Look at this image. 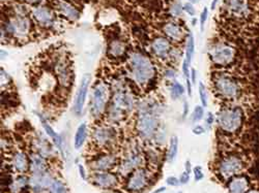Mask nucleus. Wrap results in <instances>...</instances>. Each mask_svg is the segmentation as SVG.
<instances>
[{"instance_id": "f257e3e1", "label": "nucleus", "mask_w": 259, "mask_h": 193, "mask_svg": "<svg viewBox=\"0 0 259 193\" xmlns=\"http://www.w3.org/2000/svg\"><path fill=\"white\" fill-rule=\"evenodd\" d=\"M128 73L133 81L139 85H145L154 80L156 68L149 58L141 53H132L128 59Z\"/></svg>"}, {"instance_id": "f03ea898", "label": "nucleus", "mask_w": 259, "mask_h": 193, "mask_svg": "<svg viewBox=\"0 0 259 193\" xmlns=\"http://www.w3.org/2000/svg\"><path fill=\"white\" fill-rule=\"evenodd\" d=\"M215 122L223 133L227 135H235L244 126L245 111L240 105L227 106L218 112Z\"/></svg>"}, {"instance_id": "7ed1b4c3", "label": "nucleus", "mask_w": 259, "mask_h": 193, "mask_svg": "<svg viewBox=\"0 0 259 193\" xmlns=\"http://www.w3.org/2000/svg\"><path fill=\"white\" fill-rule=\"evenodd\" d=\"M213 88L220 98L224 100H235L243 93L241 82L227 74H218L213 78Z\"/></svg>"}, {"instance_id": "20e7f679", "label": "nucleus", "mask_w": 259, "mask_h": 193, "mask_svg": "<svg viewBox=\"0 0 259 193\" xmlns=\"http://www.w3.org/2000/svg\"><path fill=\"white\" fill-rule=\"evenodd\" d=\"M159 120L154 108L144 106L140 111L137 120V131L140 138L144 141L152 140L158 133Z\"/></svg>"}, {"instance_id": "39448f33", "label": "nucleus", "mask_w": 259, "mask_h": 193, "mask_svg": "<svg viewBox=\"0 0 259 193\" xmlns=\"http://www.w3.org/2000/svg\"><path fill=\"white\" fill-rule=\"evenodd\" d=\"M246 167L245 159L239 154H229L224 156L218 164V174L223 181H229L231 178L243 174Z\"/></svg>"}, {"instance_id": "423d86ee", "label": "nucleus", "mask_w": 259, "mask_h": 193, "mask_svg": "<svg viewBox=\"0 0 259 193\" xmlns=\"http://www.w3.org/2000/svg\"><path fill=\"white\" fill-rule=\"evenodd\" d=\"M236 54L235 48L225 42H217L212 45L208 51L210 61L218 67L231 66L236 59Z\"/></svg>"}, {"instance_id": "0eeeda50", "label": "nucleus", "mask_w": 259, "mask_h": 193, "mask_svg": "<svg viewBox=\"0 0 259 193\" xmlns=\"http://www.w3.org/2000/svg\"><path fill=\"white\" fill-rule=\"evenodd\" d=\"M109 95L110 91L107 84L101 82L95 86L91 104V112L94 117H100L104 113L109 100Z\"/></svg>"}, {"instance_id": "6e6552de", "label": "nucleus", "mask_w": 259, "mask_h": 193, "mask_svg": "<svg viewBox=\"0 0 259 193\" xmlns=\"http://www.w3.org/2000/svg\"><path fill=\"white\" fill-rule=\"evenodd\" d=\"M93 139L95 143L100 147H110L115 143L117 139V134L114 128L103 125L95 128L93 133Z\"/></svg>"}, {"instance_id": "1a4fd4ad", "label": "nucleus", "mask_w": 259, "mask_h": 193, "mask_svg": "<svg viewBox=\"0 0 259 193\" xmlns=\"http://www.w3.org/2000/svg\"><path fill=\"white\" fill-rule=\"evenodd\" d=\"M227 12L236 19H247L251 13V6L248 0H226Z\"/></svg>"}, {"instance_id": "9d476101", "label": "nucleus", "mask_w": 259, "mask_h": 193, "mask_svg": "<svg viewBox=\"0 0 259 193\" xmlns=\"http://www.w3.org/2000/svg\"><path fill=\"white\" fill-rule=\"evenodd\" d=\"M91 81H92V77H91L90 74H85L81 79V82H80V85H79V89L77 91V95H76L75 103H74V111H75L76 115H78V116L81 115L82 112H83Z\"/></svg>"}, {"instance_id": "9b49d317", "label": "nucleus", "mask_w": 259, "mask_h": 193, "mask_svg": "<svg viewBox=\"0 0 259 193\" xmlns=\"http://www.w3.org/2000/svg\"><path fill=\"white\" fill-rule=\"evenodd\" d=\"M148 184V176L146 170L138 168L134 170L126 181V189L130 192H139L143 190Z\"/></svg>"}, {"instance_id": "f8f14e48", "label": "nucleus", "mask_w": 259, "mask_h": 193, "mask_svg": "<svg viewBox=\"0 0 259 193\" xmlns=\"http://www.w3.org/2000/svg\"><path fill=\"white\" fill-rule=\"evenodd\" d=\"M56 74L59 80L60 85L64 88H69L71 86L73 77H72V72L69 61L64 56H60L58 60L56 61V66H55Z\"/></svg>"}, {"instance_id": "ddd939ff", "label": "nucleus", "mask_w": 259, "mask_h": 193, "mask_svg": "<svg viewBox=\"0 0 259 193\" xmlns=\"http://www.w3.org/2000/svg\"><path fill=\"white\" fill-rule=\"evenodd\" d=\"M111 106H113L114 109H116L117 111H119L124 115L125 113L131 112L133 110L134 99L130 93L123 90H119L114 94Z\"/></svg>"}, {"instance_id": "4468645a", "label": "nucleus", "mask_w": 259, "mask_h": 193, "mask_svg": "<svg viewBox=\"0 0 259 193\" xmlns=\"http://www.w3.org/2000/svg\"><path fill=\"white\" fill-rule=\"evenodd\" d=\"M92 182L102 189H112L117 186L118 178L109 171H96L92 177Z\"/></svg>"}, {"instance_id": "2eb2a0df", "label": "nucleus", "mask_w": 259, "mask_h": 193, "mask_svg": "<svg viewBox=\"0 0 259 193\" xmlns=\"http://www.w3.org/2000/svg\"><path fill=\"white\" fill-rule=\"evenodd\" d=\"M142 161H143V158H142L141 153L136 151V150H134V151L130 153L124 158V160L121 162V164L119 166L120 174H122L124 176L132 174L134 170L139 168V166L142 164Z\"/></svg>"}, {"instance_id": "dca6fc26", "label": "nucleus", "mask_w": 259, "mask_h": 193, "mask_svg": "<svg viewBox=\"0 0 259 193\" xmlns=\"http://www.w3.org/2000/svg\"><path fill=\"white\" fill-rule=\"evenodd\" d=\"M250 189L251 180L247 175H237L227 181L228 193H247Z\"/></svg>"}, {"instance_id": "f3484780", "label": "nucleus", "mask_w": 259, "mask_h": 193, "mask_svg": "<svg viewBox=\"0 0 259 193\" xmlns=\"http://www.w3.org/2000/svg\"><path fill=\"white\" fill-rule=\"evenodd\" d=\"M30 28L29 20L23 16H18L11 20L8 25V31L11 34L17 35L19 37H23L27 35Z\"/></svg>"}, {"instance_id": "a211bd4d", "label": "nucleus", "mask_w": 259, "mask_h": 193, "mask_svg": "<svg viewBox=\"0 0 259 193\" xmlns=\"http://www.w3.org/2000/svg\"><path fill=\"white\" fill-rule=\"evenodd\" d=\"M53 180L54 179L48 171L40 174H31L29 179V186L35 193H40L51 186Z\"/></svg>"}, {"instance_id": "6ab92c4d", "label": "nucleus", "mask_w": 259, "mask_h": 193, "mask_svg": "<svg viewBox=\"0 0 259 193\" xmlns=\"http://www.w3.org/2000/svg\"><path fill=\"white\" fill-rule=\"evenodd\" d=\"M117 163V158L113 154L101 155L92 161L91 166L95 171H109Z\"/></svg>"}, {"instance_id": "aec40b11", "label": "nucleus", "mask_w": 259, "mask_h": 193, "mask_svg": "<svg viewBox=\"0 0 259 193\" xmlns=\"http://www.w3.org/2000/svg\"><path fill=\"white\" fill-rule=\"evenodd\" d=\"M32 15L37 23L45 27H49L54 23V15L48 8L37 7L33 10Z\"/></svg>"}, {"instance_id": "412c9836", "label": "nucleus", "mask_w": 259, "mask_h": 193, "mask_svg": "<svg viewBox=\"0 0 259 193\" xmlns=\"http://www.w3.org/2000/svg\"><path fill=\"white\" fill-rule=\"evenodd\" d=\"M152 51L156 57L160 59H165L170 55L171 52L170 42L164 37H158L153 41Z\"/></svg>"}, {"instance_id": "4be33fe9", "label": "nucleus", "mask_w": 259, "mask_h": 193, "mask_svg": "<svg viewBox=\"0 0 259 193\" xmlns=\"http://www.w3.org/2000/svg\"><path fill=\"white\" fill-rule=\"evenodd\" d=\"M37 116H38L39 119H40V123H41L42 128H44L45 133H46V134L50 137V139L53 141L54 145H55V146L57 147V149H58V151H59L62 155H64V147H63V141H62L61 137L53 131L52 126L44 119V117H42V116L39 115V114H37Z\"/></svg>"}, {"instance_id": "5701e85b", "label": "nucleus", "mask_w": 259, "mask_h": 193, "mask_svg": "<svg viewBox=\"0 0 259 193\" xmlns=\"http://www.w3.org/2000/svg\"><path fill=\"white\" fill-rule=\"evenodd\" d=\"M29 160L26 154L22 151H18L12 158V164L16 171L20 174H24L29 169Z\"/></svg>"}, {"instance_id": "b1692460", "label": "nucleus", "mask_w": 259, "mask_h": 193, "mask_svg": "<svg viewBox=\"0 0 259 193\" xmlns=\"http://www.w3.org/2000/svg\"><path fill=\"white\" fill-rule=\"evenodd\" d=\"M29 169L31 174H40L47 171V162L38 153H34L29 158Z\"/></svg>"}, {"instance_id": "393cba45", "label": "nucleus", "mask_w": 259, "mask_h": 193, "mask_svg": "<svg viewBox=\"0 0 259 193\" xmlns=\"http://www.w3.org/2000/svg\"><path fill=\"white\" fill-rule=\"evenodd\" d=\"M164 32L166 33V35L169 38H171L172 40H176V41H181L185 37L184 29L175 23L166 24L164 26Z\"/></svg>"}, {"instance_id": "a878e982", "label": "nucleus", "mask_w": 259, "mask_h": 193, "mask_svg": "<svg viewBox=\"0 0 259 193\" xmlns=\"http://www.w3.org/2000/svg\"><path fill=\"white\" fill-rule=\"evenodd\" d=\"M57 7L60 11V13L68 18L71 21H75L79 18V12L76 10L75 7H73L71 4L64 2V0H59Z\"/></svg>"}, {"instance_id": "bb28decb", "label": "nucleus", "mask_w": 259, "mask_h": 193, "mask_svg": "<svg viewBox=\"0 0 259 193\" xmlns=\"http://www.w3.org/2000/svg\"><path fill=\"white\" fill-rule=\"evenodd\" d=\"M86 137H88V124L82 123L78 126L77 132L75 134L74 139V147L76 150H79L82 148V146L85 143Z\"/></svg>"}, {"instance_id": "cd10ccee", "label": "nucleus", "mask_w": 259, "mask_h": 193, "mask_svg": "<svg viewBox=\"0 0 259 193\" xmlns=\"http://www.w3.org/2000/svg\"><path fill=\"white\" fill-rule=\"evenodd\" d=\"M109 55L113 58H119L122 57L125 52H126V46L122 40H118L115 39L113 41H111V44L109 46Z\"/></svg>"}, {"instance_id": "c85d7f7f", "label": "nucleus", "mask_w": 259, "mask_h": 193, "mask_svg": "<svg viewBox=\"0 0 259 193\" xmlns=\"http://www.w3.org/2000/svg\"><path fill=\"white\" fill-rule=\"evenodd\" d=\"M29 179L30 178L26 176H21L14 180L10 186L12 193H21L23 190H25L26 187L29 185Z\"/></svg>"}, {"instance_id": "c756f323", "label": "nucleus", "mask_w": 259, "mask_h": 193, "mask_svg": "<svg viewBox=\"0 0 259 193\" xmlns=\"http://www.w3.org/2000/svg\"><path fill=\"white\" fill-rule=\"evenodd\" d=\"M179 153V139L178 137L174 136L170 139V144H169V149H168V153H167V160L168 162L172 163Z\"/></svg>"}, {"instance_id": "7c9ffc66", "label": "nucleus", "mask_w": 259, "mask_h": 193, "mask_svg": "<svg viewBox=\"0 0 259 193\" xmlns=\"http://www.w3.org/2000/svg\"><path fill=\"white\" fill-rule=\"evenodd\" d=\"M36 151L39 155H41L44 158H48L50 156H52V148L50 147V145L47 143V141L39 139L36 142Z\"/></svg>"}, {"instance_id": "2f4dec72", "label": "nucleus", "mask_w": 259, "mask_h": 193, "mask_svg": "<svg viewBox=\"0 0 259 193\" xmlns=\"http://www.w3.org/2000/svg\"><path fill=\"white\" fill-rule=\"evenodd\" d=\"M185 93V88L182 84H180L179 82L174 81L171 85V89H170V95L171 98L174 100H177L179 98H181Z\"/></svg>"}, {"instance_id": "473e14b6", "label": "nucleus", "mask_w": 259, "mask_h": 193, "mask_svg": "<svg viewBox=\"0 0 259 193\" xmlns=\"http://www.w3.org/2000/svg\"><path fill=\"white\" fill-rule=\"evenodd\" d=\"M194 53H195V42H194V37L192 34L187 36V44H186V59L191 63Z\"/></svg>"}, {"instance_id": "72a5a7b5", "label": "nucleus", "mask_w": 259, "mask_h": 193, "mask_svg": "<svg viewBox=\"0 0 259 193\" xmlns=\"http://www.w3.org/2000/svg\"><path fill=\"white\" fill-rule=\"evenodd\" d=\"M50 193H68V189L61 181L53 180L51 186L49 187Z\"/></svg>"}, {"instance_id": "f704fd0d", "label": "nucleus", "mask_w": 259, "mask_h": 193, "mask_svg": "<svg viewBox=\"0 0 259 193\" xmlns=\"http://www.w3.org/2000/svg\"><path fill=\"white\" fill-rule=\"evenodd\" d=\"M205 115L204 112V106L202 105H196L195 108L193 110V114H192V122L193 123H197L199 121H201L203 119Z\"/></svg>"}, {"instance_id": "c9c22d12", "label": "nucleus", "mask_w": 259, "mask_h": 193, "mask_svg": "<svg viewBox=\"0 0 259 193\" xmlns=\"http://www.w3.org/2000/svg\"><path fill=\"white\" fill-rule=\"evenodd\" d=\"M198 93H199V97H200V101H201V105L206 108L208 104V97H207V91L205 86L202 82H200L198 84Z\"/></svg>"}, {"instance_id": "e433bc0d", "label": "nucleus", "mask_w": 259, "mask_h": 193, "mask_svg": "<svg viewBox=\"0 0 259 193\" xmlns=\"http://www.w3.org/2000/svg\"><path fill=\"white\" fill-rule=\"evenodd\" d=\"M183 10H184V7L182 6L180 0H179V2H176L174 4V6L171 7V13L174 14L175 16H181L182 13H183Z\"/></svg>"}, {"instance_id": "4c0bfd02", "label": "nucleus", "mask_w": 259, "mask_h": 193, "mask_svg": "<svg viewBox=\"0 0 259 193\" xmlns=\"http://www.w3.org/2000/svg\"><path fill=\"white\" fill-rule=\"evenodd\" d=\"M207 17H208V9L207 8H204L201 15H200V31L203 32L204 31V25L206 23V20H207Z\"/></svg>"}, {"instance_id": "58836bf2", "label": "nucleus", "mask_w": 259, "mask_h": 193, "mask_svg": "<svg viewBox=\"0 0 259 193\" xmlns=\"http://www.w3.org/2000/svg\"><path fill=\"white\" fill-rule=\"evenodd\" d=\"M193 173H194V178H195L196 182H199V181H201L204 178V174H203L201 166H195V167H194Z\"/></svg>"}, {"instance_id": "ea45409f", "label": "nucleus", "mask_w": 259, "mask_h": 193, "mask_svg": "<svg viewBox=\"0 0 259 193\" xmlns=\"http://www.w3.org/2000/svg\"><path fill=\"white\" fill-rule=\"evenodd\" d=\"M214 122H215V117L213 116V114L211 112H208L206 114V118H205V125L208 130H210Z\"/></svg>"}, {"instance_id": "a19ab883", "label": "nucleus", "mask_w": 259, "mask_h": 193, "mask_svg": "<svg viewBox=\"0 0 259 193\" xmlns=\"http://www.w3.org/2000/svg\"><path fill=\"white\" fill-rule=\"evenodd\" d=\"M192 133L195 136H201V135L205 134V128L202 125H195L193 127Z\"/></svg>"}, {"instance_id": "79ce46f5", "label": "nucleus", "mask_w": 259, "mask_h": 193, "mask_svg": "<svg viewBox=\"0 0 259 193\" xmlns=\"http://www.w3.org/2000/svg\"><path fill=\"white\" fill-rule=\"evenodd\" d=\"M184 11L187 12V14L192 16V17L195 16V14H196V10H195V8L192 6V4H186L184 6Z\"/></svg>"}, {"instance_id": "37998d69", "label": "nucleus", "mask_w": 259, "mask_h": 193, "mask_svg": "<svg viewBox=\"0 0 259 193\" xmlns=\"http://www.w3.org/2000/svg\"><path fill=\"white\" fill-rule=\"evenodd\" d=\"M166 183L169 186H179L181 184V181L177 177H169V178H167Z\"/></svg>"}, {"instance_id": "c03bdc74", "label": "nucleus", "mask_w": 259, "mask_h": 193, "mask_svg": "<svg viewBox=\"0 0 259 193\" xmlns=\"http://www.w3.org/2000/svg\"><path fill=\"white\" fill-rule=\"evenodd\" d=\"M180 181H181V184L189 183V181H190V173H188V171H185V173H183L182 176L180 177Z\"/></svg>"}, {"instance_id": "a18cd8bd", "label": "nucleus", "mask_w": 259, "mask_h": 193, "mask_svg": "<svg viewBox=\"0 0 259 193\" xmlns=\"http://www.w3.org/2000/svg\"><path fill=\"white\" fill-rule=\"evenodd\" d=\"M78 168H79V174H80V177L83 179V180H86L88 179V175H86V170L84 168V166L82 164H79L78 165Z\"/></svg>"}, {"instance_id": "49530a36", "label": "nucleus", "mask_w": 259, "mask_h": 193, "mask_svg": "<svg viewBox=\"0 0 259 193\" xmlns=\"http://www.w3.org/2000/svg\"><path fill=\"white\" fill-rule=\"evenodd\" d=\"M196 79H197V72L194 69H192L191 70V75H190V80H191L193 85L196 84Z\"/></svg>"}, {"instance_id": "de8ad7c7", "label": "nucleus", "mask_w": 259, "mask_h": 193, "mask_svg": "<svg viewBox=\"0 0 259 193\" xmlns=\"http://www.w3.org/2000/svg\"><path fill=\"white\" fill-rule=\"evenodd\" d=\"M176 72L174 71V70H167L166 71V73H165V76L167 77V79H169V80H174L175 78H176Z\"/></svg>"}, {"instance_id": "09e8293b", "label": "nucleus", "mask_w": 259, "mask_h": 193, "mask_svg": "<svg viewBox=\"0 0 259 193\" xmlns=\"http://www.w3.org/2000/svg\"><path fill=\"white\" fill-rule=\"evenodd\" d=\"M192 82L190 80V78H187V91H188V95L191 96L192 95Z\"/></svg>"}, {"instance_id": "8fccbe9b", "label": "nucleus", "mask_w": 259, "mask_h": 193, "mask_svg": "<svg viewBox=\"0 0 259 193\" xmlns=\"http://www.w3.org/2000/svg\"><path fill=\"white\" fill-rule=\"evenodd\" d=\"M189 113V103L187 100H184V112H183V117L185 118Z\"/></svg>"}, {"instance_id": "3c124183", "label": "nucleus", "mask_w": 259, "mask_h": 193, "mask_svg": "<svg viewBox=\"0 0 259 193\" xmlns=\"http://www.w3.org/2000/svg\"><path fill=\"white\" fill-rule=\"evenodd\" d=\"M185 168H186V171H188V173L191 174V170H192V165H191V162L188 160L186 161L185 163Z\"/></svg>"}, {"instance_id": "603ef678", "label": "nucleus", "mask_w": 259, "mask_h": 193, "mask_svg": "<svg viewBox=\"0 0 259 193\" xmlns=\"http://www.w3.org/2000/svg\"><path fill=\"white\" fill-rule=\"evenodd\" d=\"M218 2H219V0H211V3H210V9H211V10H214V9H215V7H217Z\"/></svg>"}, {"instance_id": "864d4df0", "label": "nucleus", "mask_w": 259, "mask_h": 193, "mask_svg": "<svg viewBox=\"0 0 259 193\" xmlns=\"http://www.w3.org/2000/svg\"><path fill=\"white\" fill-rule=\"evenodd\" d=\"M247 193H259V188L258 187H251V189Z\"/></svg>"}, {"instance_id": "5fc2aeb1", "label": "nucleus", "mask_w": 259, "mask_h": 193, "mask_svg": "<svg viewBox=\"0 0 259 193\" xmlns=\"http://www.w3.org/2000/svg\"><path fill=\"white\" fill-rule=\"evenodd\" d=\"M165 190H166V188H165V187H162V188H160V189H158V190L154 191L153 193H161V192H164Z\"/></svg>"}, {"instance_id": "6e6d98bb", "label": "nucleus", "mask_w": 259, "mask_h": 193, "mask_svg": "<svg viewBox=\"0 0 259 193\" xmlns=\"http://www.w3.org/2000/svg\"><path fill=\"white\" fill-rule=\"evenodd\" d=\"M27 2H29V3H31V4H37V3L41 2V0H27Z\"/></svg>"}, {"instance_id": "4d7b16f0", "label": "nucleus", "mask_w": 259, "mask_h": 193, "mask_svg": "<svg viewBox=\"0 0 259 193\" xmlns=\"http://www.w3.org/2000/svg\"><path fill=\"white\" fill-rule=\"evenodd\" d=\"M189 2H190L191 4H197V3L200 2V0H189Z\"/></svg>"}]
</instances>
